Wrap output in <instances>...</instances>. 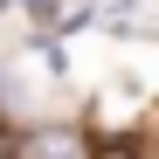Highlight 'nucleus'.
<instances>
[{
  "instance_id": "f257e3e1",
  "label": "nucleus",
  "mask_w": 159,
  "mask_h": 159,
  "mask_svg": "<svg viewBox=\"0 0 159 159\" xmlns=\"http://www.w3.org/2000/svg\"><path fill=\"white\" fill-rule=\"evenodd\" d=\"M97 159H131V152H125V139H111V145H104Z\"/></svg>"
}]
</instances>
